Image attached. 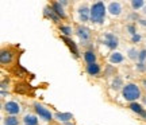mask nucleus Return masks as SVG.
I'll list each match as a JSON object with an SVG mask.
<instances>
[{
    "instance_id": "f257e3e1",
    "label": "nucleus",
    "mask_w": 146,
    "mask_h": 125,
    "mask_svg": "<svg viewBox=\"0 0 146 125\" xmlns=\"http://www.w3.org/2000/svg\"><path fill=\"white\" fill-rule=\"evenodd\" d=\"M107 14V5L103 1H96L91 5V22L96 24H102L104 22Z\"/></svg>"
},
{
    "instance_id": "f03ea898",
    "label": "nucleus",
    "mask_w": 146,
    "mask_h": 125,
    "mask_svg": "<svg viewBox=\"0 0 146 125\" xmlns=\"http://www.w3.org/2000/svg\"><path fill=\"white\" fill-rule=\"evenodd\" d=\"M122 96H123L125 101H129L130 104L137 102V99L141 98V89L135 83H127L122 89Z\"/></svg>"
},
{
    "instance_id": "7ed1b4c3",
    "label": "nucleus",
    "mask_w": 146,
    "mask_h": 125,
    "mask_svg": "<svg viewBox=\"0 0 146 125\" xmlns=\"http://www.w3.org/2000/svg\"><path fill=\"white\" fill-rule=\"evenodd\" d=\"M34 109H35V113L38 116H39V118H42V120L45 121H52L53 118H54V115H53L50 110L47 109V108H45L43 105L41 104H34Z\"/></svg>"
},
{
    "instance_id": "20e7f679",
    "label": "nucleus",
    "mask_w": 146,
    "mask_h": 125,
    "mask_svg": "<svg viewBox=\"0 0 146 125\" xmlns=\"http://www.w3.org/2000/svg\"><path fill=\"white\" fill-rule=\"evenodd\" d=\"M3 109L7 112V115H10V116H18L22 112L21 105L18 104V102H15V101H8V102H5L4 106H3Z\"/></svg>"
},
{
    "instance_id": "39448f33",
    "label": "nucleus",
    "mask_w": 146,
    "mask_h": 125,
    "mask_svg": "<svg viewBox=\"0 0 146 125\" xmlns=\"http://www.w3.org/2000/svg\"><path fill=\"white\" fill-rule=\"evenodd\" d=\"M77 15L80 22L87 23L88 20H91V7H88L87 4H81L77 10Z\"/></svg>"
},
{
    "instance_id": "423d86ee",
    "label": "nucleus",
    "mask_w": 146,
    "mask_h": 125,
    "mask_svg": "<svg viewBox=\"0 0 146 125\" xmlns=\"http://www.w3.org/2000/svg\"><path fill=\"white\" fill-rule=\"evenodd\" d=\"M76 34H77L78 39H80V42L83 45H87L89 42V39H91V31L84 26H78L77 30H76Z\"/></svg>"
},
{
    "instance_id": "0eeeda50",
    "label": "nucleus",
    "mask_w": 146,
    "mask_h": 125,
    "mask_svg": "<svg viewBox=\"0 0 146 125\" xmlns=\"http://www.w3.org/2000/svg\"><path fill=\"white\" fill-rule=\"evenodd\" d=\"M107 12L111 16H114V18L119 16L122 14V4L119 1H110L107 4Z\"/></svg>"
},
{
    "instance_id": "6e6552de",
    "label": "nucleus",
    "mask_w": 146,
    "mask_h": 125,
    "mask_svg": "<svg viewBox=\"0 0 146 125\" xmlns=\"http://www.w3.org/2000/svg\"><path fill=\"white\" fill-rule=\"evenodd\" d=\"M103 41H104V45L108 48H116L118 45H119V41H118V38L115 37L114 34H111V32H107L104 34V37H103Z\"/></svg>"
},
{
    "instance_id": "1a4fd4ad",
    "label": "nucleus",
    "mask_w": 146,
    "mask_h": 125,
    "mask_svg": "<svg viewBox=\"0 0 146 125\" xmlns=\"http://www.w3.org/2000/svg\"><path fill=\"white\" fill-rule=\"evenodd\" d=\"M54 120L61 122V124H68L69 121L73 120V115L72 113H64V112H57L54 113Z\"/></svg>"
},
{
    "instance_id": "9d476101",
    "label": "nucleus",
    "mask_w": 146,
    "mask_h": 125,
    "mask_svg": "<svg viewBox=\"0 0 146 125\" xmlns=\"http://www.w3.org/2000/svg\"><path fill=\"white\" fill-rule=\"evenodd\" d=\"M14 59V54L10 50H3L1 54H0V62L1 65H10Z\"/></svg>"
},
{
    "instance_id": "9b49d317",
    "label": "nucleus",
    "mask_w": 146,
    "mask_h": 125,
    "mask_svg": "<svg viewBox=\"0 0 146 125\" xmlns=\"http://www.w3.org/2000/svg\"><path fill=\"white\" fill-rule=\"evenodd\" d=\"M52 8H53V11L57 14V16L60 18V19H65V18H66L65 10H64L62 5L60 4V1H54V3H52Z\"/></svg>"
},
{
    "instance_id": "f8f14e48",
    "label": "nucleus",
    "mask_w": 146,
    "mask_h": 125,
    "mask_svg": "<svg viewBox=\"0 0 146 125\" xmlns=\"http://www.w3.org/2000/svg\"><path fill=\"white\" fill-rule=\"evenodd\" d=\"M110 63H112V65H118V63H122L125 61V57H123V54L119 51H114L108 58Z\"/></svg>"
},
{
    "instance_id": "ddd939ff",
    "label": "nucleus",
    "mask_w": 146,
    "mask_h": 125,
    "mask_svg": "<svg viewBox=\"0 0 146 125\" xmlns=\"http://www.w3.org/2000/svg\"><path fill=\"white\" fill-rule=\"evenodd\" d=\"M84 61L87 62V65H92V63H96V54H95L92 50H87L84 52Z\"/></svg>"
},
{
    "instance_id": "4468645a",
    "label": "nucleus",
    "mask_w": 146,
    "mask_h": 125,
    "mask_svg": "<svg viewBox=\"0 0 146 125\" xmlns=\"http://www.w3.org/2000/svg\"><path fill=\"white\" fill-rule=\"evenodd\" d=\"M85 70H87V73H88L89 75H99V74H100V66H99V63L87 65Z\"/></svg>"
},
{
    "instance_id": "2eb2a0df",
    "label": "nucleus",
    "mask_w": 146,
    "mask_h": 125,
    "mask_svg": "<svg viewBox=\"0 0 146 125\" xmlns=\"http://www.w3.org/2000/svg\"><path fill=\"white\" fill-rule=\"evenodd\" d=\"M130 109L133 110L134 113H137V115L146 117V112L143 110V106H142L141 104H138V102H133V104H130Z\"/></svg>"
},
{
    "instance_id": "dca6fc26",
    "label": "nucleus",
    "mask_w": 146,
    "mask_h": 125,
    "mask_svg": "<svg viewBox=\"0 0 146 125\" xmlns=\"http://www.w3.org/2000/svg\"><path fill=\"white\" fill-rule=\"evenodd\" d=\"M23 124L25 125H38V117L34 115H26L23 117Z\"/></svg>"
},
{
    "instance_id": "f3484780",
    "label": "nucleus",
    "mask_w": 146,
    "mask_h": 125,
    "mask_svg": "<svg viewBox=\"0 0 146 125\" xmlns=\"http://www.w3.org/2000/svg\"><path fill=\"white\" fill-rule=\"evenodd\" d=\"M45 16L46 18H50L54 23H57L58 20H60V18L57 16V14L53 11V8H50V7H45Z\"/></svg>"
},
{
    "instance_id": "a211bd4d",
    "label": "nucleus",
    "mask_w": 146,
    "mask_h": 125,
    "mask_svg": "<svg viewBox=\"0 0 146 125\" xmlns=\"http://www.w3.org/2000/svg\"><path fill=\"white\" fill-rule=\"evenodd\" d=\"M3 125H19V120L16 116H7L3 120Z\"/></svg>"
},
{
    "instance_id": "6ab92c4d",
    "label": "nucleus",
    "mask_w": 146,
    "mask_h": 125,
    "mask_svg": "<svg viewBox=\"0 0 146 125\" xmlns=\"http://www.w3.org/2000/svg\"><path fill=\"white\" fill-rule=\"evenodd\" d=\"M60 32L62 34V37L69 38V37H72L73 28L70 26H61V27H60Z\"/></svg>"
},
{
    "instance_id": "aec40b11",
    "label": "nucleus",
    "mask_w": 146,
    "mask_h": 125,
    "mask_svg": "<svg viewBox=\"0 0 146 125\" xmlns=\"http://www.w3.org/2000/svg\"><path fill=\"white\" fill-rule=\"evenodd\" d=\"M145 1L143 0H131V8L134 11H138V10H143V7H145Z\"/></svg>"
},
{
    "instance_id": "412c9836",
    "label": "nucleus",
    "mask_w": 146,
    "mask_h": 125,
    "mask_svg": "<svg viewBox=\"0 0 146 125\" xmlns=\"http://www.w3.org/2000/svg\"><path fill=\"white\" fill-rule=\"evenodd\" d=\"M125 85H123V81L120 77H115L114 78V82H112V89L114 90H119V89H123Z\"/></svg>"
},
{
    "instance_id": "4be33fe9",
    "label": "nucleus",
    "mask_w": 146,
    "mask_h": 125,
    "mask_svg": "<svg viewBox=\"0 0 146 125\" xmlns=\"http://www.w3.org/2000/svg\"><path fill=\"white\" fill-rule=\"evenodd\" d=\"M138 55H139V51H138L137 48H134V47L129 48V51H127V57L130 58L131 61H135V59H138Z\"/></svg>"
},
{
    "instance_id": "5701e85b",
    "label": "nucleus",
    "mask_w": 146,
    "mask_h": 125,
    "mask_svg": "<svg viewBox=\"0 0 146 125\" xmlns=\"http://www.w3.org/2000/svg\"><path fill=\"white\" fill-rule=\"evenodd\" d=\"M135 69H137V71L143 73V71H146V63L145 62H138L135 65Z\"/></svg>"
},
{
    "instance_id": "b1692460",
    "label": "nucleus",
    "mask_w": 146,
    "mask_h": 125,
    "mask_svg": "<svg viewBox=\"0 0 146 125\" xmlns=\"http://www.w3.org/2000/svg\"><path fill=\"white\" fill-rule=\"evenodd\" d=\"M146 61V48L139 50V55H138V62H145Z\"/></svg>"
},
{
    "instance_id": "393cba45",
    "label": "nucleus",
    "mask_w": 146,
    "mask_h": 125,
    "mask_svg": "<svg viewBox=\"0 0 146 125\" xmlns=\"http://www.w3.org/2000/svg\"><path fill=\"white\" fill-rule=\"evenodd\" d=\"M127 30L130 31L131 37H133V35H135V34H137V31H135V27L133 26V24H129V26H127Z\"/></svg>"
},
{
    "instance_id": "a878e982",
    "label": "nucleus",
    "mask_w": 146,
    "mask_h": 125,
    "mask_svg": "<svg viewBox=\"0 0 146 125\" xmlns=\"http://www.w3.org/2000/svg\"><path fill=\"white\" fill-rule=\"evenodd\" d=\"M131 41L134 42V43H138V42L141 41V35H138V34H135V35H133V37H131Z\"/></svg>"
},
{
    "instance_id": "bb28decb",
    "label": "nucleus",
    "mask_w": 146,
    "mask_h": 125,
    "mask_svg": "<svg viewBox=\"0 0 146 125\" xmlns=\"http://www.w3.org/2000/svg\"><path fill=\"white\" fill-rule=\"evenodd\" d=\"M138 23H139L141 26L146 27V19H139V20H138Z\"/></svg>"
},
{
    "instance_id": "cd10ccee",
    "label": "nucleus",
    "mask_w": 146,
    "mask_h": 125,
    "mask_svg": "<svg viewBox=\"0 0 146 125\" xmlns=\"http://www.w3.org/2000/svg\"><path fill=\"white\" fill-rule=\"evenodd\" d=\"M60 4L62 5V7H65V5H68V1H66V0H61V1H60Z\"/></svg>"
},
{
    "instance_id": "c85d7f7f",
    "label": "nucleus",
    "mask_w": 146,
    "mask_h": 125,
    "mask_svg": "<svg viewBox=\"0 0 146 125\" xmlns=\"http://www.w3.org/2000/svg\"><path fill=\"white\" fill-rule=\"evenodd\" d=\"M142 12H143V14H145V15H146V5H145V7H143V10H142Z\"/></svg>"
},
{
    "instance_id": "c756f323",
    "label": "nucleus",
    "mask_w": 146,
    "mask_h": 125,
    "mask_svg": "<svg viewBox=\"0 0 146 125\" xmlns=\"http://www.w3.org/2000/svg\"><path fill=\"white\" fill-rule=\"evenodd\" d=\"M143 101H145V104H146V98H145V99H143Z\"/></svg>"
},
{
    "instance_id": "7c9ffc66",
    "label": "nucleus",
    "mask_w": 146,
    "mask_h": 125,
    "mask_svg": "<svg viewBox=\"0 0 146 125\" xmlns=\"http://www.w3.org/2000/svg\"><path fill=\"white\" fill-rule=\"evenodd\" d=\"M145 45H146V41H145Z\"/></svg>"
}]
</instances>
